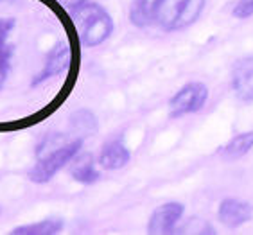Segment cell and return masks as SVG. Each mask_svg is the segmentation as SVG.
Instances as JSON below:
<instances>
[{
	"instance_id": "2",
	"label": "cell",
	"mask_w": 253,
	"mask_h": 235,
	"mask_svg": "<svg viewBox=\"0 0 253 235\" xmlns=\"http://www.w3.org/2000/svg\"><path fill=\"white\" fill-rule=\"evenodd\" d=\"M74 22L78 33L86 47H97L104 43L113 33V20L102 5L86 2L74 9Z\"/></svg>"
},
{
	"instance_id": "7",
	"label": "cell",
	"mask_w": 253,
	"mask_h": 235,
	"mask_svg": "<svg viewBox=\"0 0 253 235\" xmlns=\"http://www.w3.org/2000/svg\"><path fill=\"white\" fill-rule=\"evenodd\" d=\"M252 214L253 208L248 201L234 199V197H226L221 201L219 210H217V217L226 228H237L244 225L246 221H250Z\"/></svg>"
},
{
	"instance_id": "16",
	"label": "cell",
	"mask_w": 253,
	"mask_h": 235,
	"mask_svg": "<svg viewBox=\"0 0 253 235\" xmlns=\"http://www.w3.org/2000/svg\"><path fill=\"white\" fill-rule=\"evenodd\" d=\"M253 15V0H237L234 7L235 18H250Z\"/></svg>"
},
{
	"instance_id": "6",
	"label": "cell",
	"mask_w": 253,
	"mask_h": 235,
	"mask_svg": "<svg viewBox=\"0 0 253 235\" xmlns=\"http://www.w3.org/2000/svg\"><path fill=\"white\" fill-rule=\"evenodd\" d=\"M232 90L243 103L253 101V58H243L232 69Z\"/></svg>"
},
{
	"instance_id": "12",
	"label": "cell",
	"mask_w": 253,
	"mask_h": 235,
	"mask_svg": "<svg viewBox=\"0 0 253 235\" xmlns=\"http://www.w3.org/2000/svg\"><path fill=\"white\" fill-rule=\"evenodd\" d=\"M67 65H68V49L67 47H56V49L47 56L43 69H42V72H40L38 76H36L33 84L36 86V84L43 83V81H47V79L54 78L58 72H63V70L67 69Z\"/></svg>"
},
{
	"instance_id": "11",
	"label": "cell",
	"mask_w": 253,
	"mask_h": 235,
	"mask_svg": "<svg viewBox=\"0 0 253 235\" xmlns=\"http://www.w3.org/2000/svg\"><path fill=\"white\" fill-rule=\"evenodd\" d=\"M70 174L74 180L83 185H92L101 176L95 167V160L90 153H81V155L78 153L74 157V160L70 162Z\"/></svg>"
},
{
	"instance_id": "10",
	"label": "cell",
	"mask_w": 253,
	"mask_h": 235,
	"mask_svg": "<svg viewBox=\"0 0 253 235\" xmlns=\"http://www.w3.org/2000/svg\"><path fill=\"white\" fill-rule=\"evenodd\" d=\"M164 0H133L129 5V20L136 27H149L158 20V11Z\"/></svg>"
},
{
	"instance_id": "8",
	"label": "cell",
	"mask_w": 253,
	"mask_h": 235,
	"mask_svg": "<svg viewBox=\"0 0 253 235\" xmlns=\"http://www.w3.org/2000/svg\"><path fill=\"white\" fill-rule=\"evenodd\" d=\"M16 22L13 18H0V88L11 72V59L15 54V45L9 41Z\"/></svg>"
},
{
	"instance_id": "17",
	"label": "cell",
	"mask_w": 253,
	"mask_h": 235,
	"mask_svg": "<svg viewBox=\"0 0 253 235\" xmlns=\"http://www.w3.org/2000/svg\"><path fill=\"white\" fill-rule=\"evenodd\" d=\"M88 0H61V4H65L67 7H70V9H78V7H81L83 4H86Z\"/></svg>"
},
{
	"instance_id": "3",
	"label": "cell",
	"mask_w": 253,
	"mask_h": 235,
	"mask_svg": "<svg viewBox=\"0 0 253 235\" xmlns=\"http://www.w3.org/2000/svg\"><path fill=\"white\" fill-rule=\"evenodd\" d=\"M207 0H164L156 24L164 31H181L200 18Z\"/></svg>"
},
{
	"instance_id": "4",
	"label": "cell",
	"mask_w": 253,
	"mask_h": 235,
	"mask_svg": "<svg viewBox=\"0 0 253 235\" xmlns=\"http://www.w3.org/2000/svg\"><path fill=\"white\" fill-rule=\"evenodd\" d=\"M209 99V88L203 83H189L169 101V115L172 118L200 112Z\"/></svg>"
},
{
	"instance_id": "15",
	"label": "cell",
	"mask_w": 253,
	"mask_h": 235,
	"mask_svg": "<svg viewBox=\"0 0 253 235\" xmlns=\"http://www.w3.org/2000/svg\"><path fill=\"white\" fill-rule=\"evenodd\" d=\"M70 122L76 129L74 133H81V135H88V133H93L97 129V122L90 112H78Z\"/></svg>"
},
{
	"instance_id": "13",
	"label": "cell",
	"mask_w": 253,
	"mask_h": 235,
	"mask_svg": "<svg viewBox=\"0 0 253 235\" xmlns=\"http://www.w3.org/2000/svg\"><path fill=\"white\" fill-rule=\"evenodd\" d=\"M63 230V221L58 217H49V219L38 221L33 225L18 226L11 232L13 235H56Z\"/></svg>"
},
{
	"instance_id": "14",
	"label": "cell",
	"mask_w": 253,
	"mask_h": 235,
	"mask_svg": "<svg viewBox=\"0 0 253 235\" xmlns=\"http://www.w3.org/2000/svg\"><path fill=\"white\" fill-rule=\"evenodd\" d=\"M252 147H253V131L241 133V135L234 137L223 149H221V155H223L224 158L235 160V158H241L248 151H252Z\"/></svg>"
},
{
	"instance_id": "1",
	"label": "cell",
	"mask_w": 253,
	"mask_h": 235,
	"mask_svg": "<svg viewBox=\"0 0 253 235\" xmlns=\"http://www.w3.org/2000/svg\"><path fill=\"white\" fill-rule=\"evenodd\" d=\"M83 137L54 135L45 140L38 149V160L29 171V180L34 183H47L81 151Z\"/></svg>"
},
{
	"instance_id": "9",
	"label": "cell",
	"mask_w": 253,
	"mask_h": 235,
	"mask_svg": "<svg viewBox=\"0 0 253 235\" xmlns=\"http://www.w3.org/2000/svg\"><path fill=\"white\" fill-rule=\"evenodd\" d=\"M129 158H131L129 149L124 146L122 140L117 138V140H110V142L102 146L97 157V163L106 171H117V169H122L129 162Z\"/></svg>"
},
{
	"instance_id": "5",
	"label": "cell",
	"mask_w": 253,
	"mask_h": 235,
	"mask_svg": "<svg viewBox=\"0 0 253 235\" xmlns=\"http://www.w3.org/2000/svg\"><path fill=\"white\" fill-rule=\"evenodd\" d=\"M185 212V206L178 201L164 203L156 208L149 217L147 234L151 235H164V234H176V226L181 221V216Z\"/></svg>"
}]
</instances>
